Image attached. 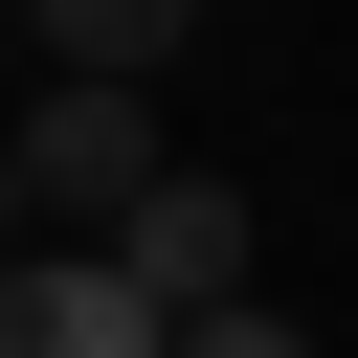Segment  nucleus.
I'll list each match as a JSON object with an SVG mask.
<instances>
[{"label": "nucleus", "mask_w": 358, "mask_h": 358, "mask_svg": "<svg viewBox=\"0 0 358 358\" xmlns=\"http://www.w3.org/2000/svg\"><path fill=\"white\" fill-rule=\"evenodd\" d=\"M179 358H313V336H291V313H246V291H224V313H179Z\"/></svg>", "instance_id": "obj_5"}, {"label": "nucleus", "mask_w": 358, "mask_h": 358, "mask_svg": "<svg viewBox=\"0 0 358 358\" xmlns=\"http://www.w3.org/2000/svg\"><path fill=\"white\" fill-rule=\"evenodd\" d=\"M157 179H179V157H157V90H134V67H67V90L22 112V201H90V224H134Z\"/></svg>", "instance_id": "obj_1"}, {"label": "nucleus", "mask_w": 358, "mask_h": 358, "mask_svg": "<svg viewBox=\"0 0 358 358\" xmlns=\"http://www.w3.org/2000/svg\"><path fill=\"white\" fill-rule=\"evenodd\" d=\"M22 22H45V67H134V90H157L201 0H22Z\"/></svg>", "instance_id": "obj_4"}, {"label": "nucleus", "mask_w": 358, "mask_h": 358, "mask_svg": "<svg viewBox=\"0 0 358 358\" xmlns=\"http://www.w3.org/2000/svg\"><path fill=\"white\" fill-rule=\"evenodd\" d=\"M0 201H22V134H0Z\"/></svg>", "instance_id": "obj_6"}, {"label": "nucleus", "mask_w": 358, "mask_h": 358, "mask_svg": "<svg viewBox=\"0 0 358 358\" xmlns=\"http://www.w3.org/2000/svg\"><path fill=\"white\" fill-rule=\"evenodd\" d=\"M0 358H179V313L112 246H0Z\"/></svg>", "instance_id": "obj_2"}, {"label": "nucleus", "mask_w": 358, "mask_h": 358, "mask_svg": "<svg viewBox=\"0 0 358 358\" xmlns=\"http://www.w3.org/2000/svg\"><path fill=\"white\" fill-rule=\"evenodd\" d=\"M112 268H134L157 313H224V291H246V201H224V179H157V201L112 224Z\"/></svg>", "instance_id": "obj_3"}]
</instances>
